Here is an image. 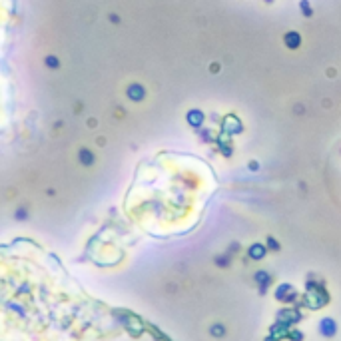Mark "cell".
Wrapping results in <instances>:
<instances>
[{"label": "cell", "mask_w": 341, "mask_h": 341, "mask_svg": "<svg viewBox=\"0 0 341 341\" xmlns=\"http://www.w3.org/2000/svg\"><path fill=\"white\" fill-rule=\"evenodd\" d=\"M333 329H335V325L331 323L329 319H325V321H323V331H325V333H331Z\"/></svg>", "instance_id": "1"}, {"label": "cell", "mask_w": 341, "mask_h": 341, "mask_svg": "<svg viewBox=\"0 0 341 341\" xmlns=\"http://www.w3.org/2000/svg\"><path fill=\"white\" fill-rule=\"evenodd\" d=\"M261 253H263V248H261V245H255V248H252V255H253V257H261Z\"/></svg>", "instance_id": "2"}, {"label": "cell", "mask_w": 341, "mask_h": 341, "mask_svg": "<svg viewBox=\"0 0 341 341\" xmlns=\"http://www.w3.org/2000/svg\"><path fill=\"white\" fill-rule=\"evenodd\" d=\"M200 120H202V116H200V114H193V116H192V114H189V122H193V124H198V122H200Z\"/></svg>", "instance_id": "3"}]
</instances>
